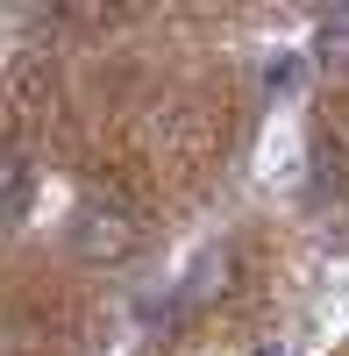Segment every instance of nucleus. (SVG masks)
I'll use <instances>...</instances> for the list:
<instances>
[{
  "label": "nucleus",
  "mask_w": 349,
  "mask_h": 356,
  "mask_svg": "<svg viewBox=\"0 0 349 356\" xmlns=\"http://www.w3.org/2000/svg\"><path fill=\"white\" fill-rule=\"evenodd\" d=\"M22 200H29V164L8 150V143H0V214H15Z\"/></svg>",
  "instance_id": "3"
},
{
  "label": "nucleus",
  "mask_w": 349,
  "mask_h": 356,
  "mask_svg": "<svg viewBox=\"0 0 349 356\" xmlns=\"http://www.w3.org/2000/svg\"><path fill=\"white\" fill-rule=\"evenodd\" d=\"M143 243V221L122 193H93L72 207V257L79 264H129Z\"/></svg>",
  "instance_id": "1"
},
{
  "label": "nucleus",
  "mask_w": 349,
  "mask_h": 356,
  "mask_svg": "<svg viewBox=\"0 0 349 356\" xmlns=\"http://www.w3.org/2000/svg\"><path fill=\"white\" fill-rule=\"evenodd\" d=\"M250 356H285V349H278V342H257V349H250Z\"/></svg>",
  "instance_id": "5"
},
{
  "label": "nucleus",
  "mask_w": 349,
  "mask_h": 356,
  "mask_svg": "<svg viewBox=\"0 0 349 356\" xmlns=\"http://www.w3.org/2000/svg\"><path fill=\"white\" fill-rule=\"evenodd\" d=\"M321 57H335V65H342V57H349V8L321 22Z\"/></svg>",
  "instance_id": "4"
},
{
  "label": "nucleus",
  "mask_w": 349,
  "mask_h": 356,
  "mask_svg": "<svg viewBox=\"0 0 349 356\" xmlns=\"http://www.w3.org/2000/svg\"><path fill=\"white\" fill-rule=\"evenodd\" d=\"M228 285H236V250H228V243H207V250L186 264V278H179V307H186V314L221 307Z\"/></svg>",
  "instance_id": "2"
}]
</instances>
